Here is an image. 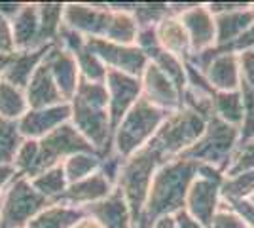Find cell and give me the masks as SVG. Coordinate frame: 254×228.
<instances>
[{
  "mask_svg": "<svg viewBox=\"0 0 254 228\" xmlns=\"http://www.w3.org/2000/svg\"><path fill=\"white\" fill-rule=\"evenodd\" d=\"M197 177V162L173 158L163 162L152 179L142 215L135 228H150L159 217L177 215L184 209L186 194Z\"/></svg>",
  "mask_w": 254,
  "mask_h": 228,
  "instance_id": "cell-1",
  "label": "cell"
},
{
  "mask_svg": "<svg viewBox=\"0 0 254 228\" xmlns=\"http://www.w3.org/2000/svg\"><path fill=\"white\" fill-rule=\"evenodd\" d=\"M70 105V124L101 156L112 151V124L105 82L80 80Z\"/></svg>",
  "mask_w": 254,
  "mask_h": 228,
  "instance_id": "cell-2",
  "label": "cell"
},
{
  "mask_svg": "<svg viewBox=\"0 0 254 228\" xmlns=\"http://www.w3.org/2000/svg\"><path fill=\"white\" fill-rule=\"evenodd\" d=\"M167 112L156 109L148 101L140 97L135 107L127 112L112 131V151L120 158H129L135 152L148 147L159 130Z\"/></svg>",
  "mask_w": 254,
  "mask_h": 228,
  "instance_id": "cell-3",
  "label": "cell"
},
{
  "mask_svg": "<svg viewBox=\"0 0 254 228\" xmlns=\"http://www.w3.org/2000/svg\"><path fill=\"white\" fill-rule=\"evenodd\" d=\"M161 163H163L161 156L152 147H144L142 151L135 152L133 156H129L122 162L116 188L126 198L127 206L131 209V215H133V221H135V227L142 215L152 179H154V175Z\"/></svg>",
  "mask_w": 254,
  "mask_h": 228,
  "instance_id": "cell-4",
  "label": "cell"
},
{
  "mask_svg": "<svg viewBox=\"0 0 254 228\" xmlns=\"http://www.w3.org/2000/svg\"><path fill=\"white\" fill-rule=\"evenodd\" d=\"M205 126H207V120H203L191 110L180 107L179 110L169 112L165 116L148 147L158 152L163 162L180 158L184 152L190 151L197 143V139L205 131Z\"/></svg>",
  "mask_w": 254,
  "mask_h": 228,
  "instance_id": "cell-5",
  "label": "cell"
},
{
  "mask_svg": "<svg viewBox=\"0 0 254 228\" xmlns=\"http://www.w3.org/2000/svg\"><path fill=\"white\" fill-rule=\"evenodd\" d=\"M239 141H241L239 128H233L230 124L212 116L207 122L203 135L190 151L182 154V158L218 167L220 171L226 173V167L232 160V154L235 152Z\"/></svg>",
  "mask_w": 254,
  "mask_h": 228,
  "instance_id": "cell-6",
  "label": "cell"
},
{
  "mask_svg": "<svg viewBox=\"0 0 254 228\" xmlns=\"http://www.w3.org/2000/svg\"><path fill=\"white\" fill-rule=\"evenodd\" d=\"M50 202L31 185L29 177L15 175L0 200L2 228H25Z\"/></svg>",
  "mask_w": 254,
  "mask_h": 228,
  "instance_id": "cell-7",
  "label": "cell"
},
{
  "mask_svg": "<svg viewBox=\"0 0 254 228\" xmlns=\"http://www.w3.org/2000/svg\"><path fill=\"white\" fill-rule=\"evenodd\" d=\"M38 145H40V156H38V171H36V175L44 171V169L61 165L72 154H78V152H97L78 133V130L70 122H66L61 128H57L52 133H48L46 137H42L38 141Z\"/></svg>",
  "mask_w": 254,
  "mask_h": 228,
  "instance_id": "cell-8",
  "label": "cell"
},
{
  "mask_svg": "<svg viewBox=\"0 0 254 228\" xmlns=\"http://www.w3.org/2000/svg\"><path fill=\"white\" fill-rule=\"evenodd\" d=\"M110 6L97 2H66L63 13V25L70 31L91 38H105L106 27L110 21Z\"/></svg>",
  "mask_w": 254,
  "mask_h": 228,
  "instance_id": "cell-9",
  "label": "cell"
},
{
  "mask_svg": "<svg viewBox=\"0 0 254 228\" xmlns=\"http://www.w3.org/2000/svg\"><path fill=\"white\" fill-rule=\"evenodd\" d=\"M87 44L108 71L140 78L144 69L148 67V57L138 46H122L101 38H91L87 40Z\"/></svg>",
  "mask_w": 254,
  "mask_h": 228,
  "instance_id": "cell-10",
  "label": "cell"
},
{
  "mask_svg": "<svg viewBox=\"0 0 254 228\" xmlns=\"http://www.w3.org/2000/svg\"><path fill=\"white\" fill-rule=\"evenodd\" d=\"M105 87L106 93H108L110 124H112V131H114V128L122 122V118L135 107L138 99L142 97L140 78L124 75V73H116V71H108Z\"/></svg>",
  "mask_w": 254,
  "mask_h": 228,
  "instance_id": "cell-11",
  "label": "cell"
},
{
  "mask_svg": "<svg viewBox=\"0 0 254 228\" xmlns=\"http://www.w3.org/2000/svg\"><path fill=\"white\" fill-rule=\"evenodd\" d=\"M140 87L142 99L167 114L182 107V89L152 63H148L140 76Z\"/></svg>",
  "mask_w": 254,
  "mask_h": 228,
  "instance_id": "cell-12",
  "label": "cell"
},
{
  "mask_svg": "<svg viewBox=\"0 0 254 228\" xmlns=\"http://www.w3.org/2000/svg\"><path fill=\"white\" fill-rule=\"evenodd\" d=\"M220 186L222 185H218V183L195 177V181L191 183L190 190L186 194L184 211L205 228L211 227L212 217L216 215V211L222 206Z\"/></svg>",
  "mask_w": 254,
  "mask_h": 228,
  "instance_id": "cell-13",
  "label": "cell"
},
{
  "mask_svg": "<svg viewBox=\"0 0 254 228\" xmlns=\"http://www.w3.org/2000/svg\"><path fill=\"white\" fill-rule=\"evenodd\" d=\"M191 44V54H199L205 50L216 48V27H214V15H212L207 2H193L190 10L177 15Z\"/></svg>",
  "mask_w": 254,
  "mask_h": 228,
  "instance_id": "cell-14",
  "label": "cell"
},
{
  "mask_svg": "<svg viewBox=\"0 0 254 228\" xmlns=\"http://www.w3.org/2000/svg\"><path fill=\"white\" fill-rule=\"evenodd\" d=\"M66 122H70V105L61 103L46 109H29V112L17 122V128L23 139L40 141L42 137L61 128Z\"/></svg>",
  "mask_w": 254,
  "mask_h": 228,
  "instance_id": "cell-15",
  "label": "cell"
},
{
  "mask_svg": "<svg viewBox=\"0 0 254 228\" xmlns=\"http://www.w3.org/2000/svg\"><path fill=\"white\" fill-rule=\"evenodd\" d=\"M44 63L50 67L55 84L59 87L61 95L66 103H70L74 97L78 84H80V71L76 65V59L72 57L70 52H66L64 48H61L59 44H53L48 50V54L44 57Z\"/></svg>",
  "mask_w": 254,
  "mask_h": 228,
  "instance_id": "cell-16",
  "label": "cell"
},
{
  "mask_svg": "<svg viewBox=\"0 0 254 228\" xmlns=\"http://www.w3.org/2000/svg\"><path fill=\"white\" fill-rule=\"evenodd\" d=\"M84 211L87 217H91L103 228H135L131 209L118 188H114L105 200L87 206Z\"/></svg>",
  "mask_w": 254,
  "mask_h": 228,
  "instance_id": "cell-17",
  "label": "cell"
},
{
  "mask_svg": "<svg viewBox=\"0 0 254 228\" xmlns=\"http://www.w3.org/2000/svg\"><path fill=\"white\" fill-rule=\"evenodd\" d=\"M114 188L116 186L110 185L105 177L97 171V173L89 175V177H85L82 181L70 183V185L66 186L64 194L59 198V204L85 209V207L95 204V202L105 200Z\"/></svg>",
  "mask_w": 254,
  "mask_h": 228,
  "instance_id": "cell-18",
  "label": "cell"
},
{
  "mask_svg": "<svg viewBox=\"0 0 254 228\" xmlns=\"http://www.w3.org/2000/svg\"><path fill=\"white\" fill-rule=\"evenodd\" d=\"M205 76L212 91H237L241 87L239 55L218 48L211 65L205 71Z\"/></svg>",
  "mask_w": 254,
  "mask_h": 228,
  "instance_id": "cell-19",
  "label": "cell"
},
{
  "mask_svg": "<svg viewBox=\"0 0 254 228\" xmlns=\"http://www.w3.org/2000/svg\"><path fill=\"white\" fill-rule=\"evenodd\" d=\"M25 95H27L29 109H46V107H55V105L66 103L50 73V67L44 61L25 87Z\"/></svg>",
  "mask_w": 254,
  "mask_h": 228,
  "instance_id": "cell-20",
  "label": "cell"
},
{
  "mask_svg": "<svg viewBox=\"0 0 254 228\" xmlns=\"http://www.w3.org/2000/svg\"><path fill=\"white\" fill-rule=\"evenodd\" d=\"M254 21V6L253 2H247L243 8L226 13L214 15V27H216V48L228 50L241 34L249 29Z\"/></svg>",
  "mask_w": 254,
  "mask_h": 228,
  "instance_id": "cell-21",
  "label": "cell"
},
{
  "mask_svg": "<svg viewBox=\"0 0 254 228\" xmlns=\"http://www.w3.org/2000/svg\"><path fill=\"white\" fill-rule=\"evenodd\" d=\"M13 27V42L15 52H32L42 48L38 42V4L36 2H23L21 10L11 17Z\"/></svg>",
  "mask_w": 254,
  "mask_h": 228,
  "instance_id": "cell-22",
  "label": "cell"
},
{
  "mask_svg": "<svg viewBox=\"0 0 254 228\" xmlns=\"http://www.w3.org/2000/svg\"><path fill=\"white\" fill-rule=\"evenodd\" d=\"M50 48L52 46L38 48V50H32V52H15L10 57V63H8L4 75H2V80H6L11 86L25 89L27 84L31 82L32 75L36 73V69L44 61V57H46Z\"/></svg>",
  "mask_w": 254,
  "mask_h": 228,
  "instance_id": "cell-23",
  "label": "cell"
},
{
  "mask_svg": "<svg viewBox=\"0 0 254 228\" xmlns=\"http://www.w3.org/2000/svg\"><path fill=\"white\" fill-rule=\"evenodd\" d=\"M156 38L158 44L169 52L171 55L186 61L191 55V44L184 25L177 15H167L163 21L156 27Z\"/></svg>",
  "mask_w": 254,
  "mask_h": 228,
  "instance_id": "cell-24",
  "label": "cell"
},
{
  "mask_svg": "<svg viewBox=\"0 0 254 228\" xmlns=\"http://www.w3.org/2000/svg\"><path fill=\"white\" fill-rule=\"evenodd\" d=\"M84 217V209L53 202V204L44 207L42 211L32 219L25 228H72L78 221H82Z\"/></svg>",
  "mask_w": 254,
  "mask_h": 228,
  "instance_id": "cell-25",
  "label": "cell"
},
{
  "mask_svg": "<svg viewBox=\"0 0 254 228\" xmlns=\"http://www.w3.org/2000/svg\"><path fill=\"white\" fill-rule=\"evenodd\" d=\"M38 4V42L42 48L53 46L57 42L59 31L63 27L64 2H36Z\"/></svg>",
  "mask_w": 254,
  "mask_h": 228,
  "instance_id": "cell-26",
  "label": "cell"
},
{
  "mask_svg": "<svg viewBox=\"0 0 254 228\" xmlns=\"http://www.w3.org/2000/svg\"><path fill=\"white\" fill-rule=\"evenodd\" d=\"M137 34L138 27L135 17H133V10H112L105 38H101V40L122 44V46H137Z\"/></svg>",
  "mask_w": 254,
  "mask_h": 228,
  "instance_id": "cell-27",
  "label": "cell"
},
{
  "mask_svg": "<svg viewBox=\"0 0 254 228\" xmlns=\"http://www.w3.org/2000/svg\"><path fill=\"white\" fill-rule=\"evenodd\" d=\"M212 110L214 118L222 120L233 128L243 124V97L241 91H214L212 93Z\"/></svg>",
  "mask_w": 254,
  "mask_h": 228,
  "instance_id": "cell-28",
  "label": "cell"
},
{
  "mask_svg": "<svg viewBox=\"0 0 254 228\" xmlns=\"http://www.w3.org/2000/svg\"><path fill=\"white\" fill-rule=\"evenodd\" d=\"M29 181L34 186V190L40 196H44L50 204L59 202V198L64 194V190L68 186V181H66L63 171V165H55V167H50V169H44L38 175L31 177Z\"/></svg>",
  "mask_w": 254,
  "mask_h": 228,
  "instance_id": "cell-29",
  "label": "cell"
},
{
  "mask_svg": "<svg viewBox=\"0 0 254 228\" xmlns=\"http://www.w3.org/2000/svg\"><path fill=\"white\" fill-rule=\"evenodd\" d=\"M29 112L25 89L0 80V118L8 122H19Z\"/></svg>",
  "mask_w": 254,
  "mask_h": 228,
  "instance_id": "cell-30",
  "label": "cell"
},
{
  "mask_svg": "<svg viewBox=\"0 0 254 228\" xmlns=\"http://www.w3.org/2000/svg\"><path fill=\"white\" fill-rule=\"evenodd\" d=\"M101 162H103V156L99 152H78V154H72L70 158H66L61 165H63L64 177L70 185V183L82 181L85 177L97 173Z\"/></svg>",
  "mask_w": 254,
  "mask_h": 228,
  "instance_id": "cell-31",
  "label": "cell"
},
{
  "mask_svg": "<svg viewBox=\"0 0 254 228\" xmlns=\"http://www.w3.org/2000/svg\"><path fill=\"white\" fill-rule=\"evenodd\" d=\"M224 204L237 202V200H249L254 194V169L245 171V173L226 177L222 186H220Z\"/></svg>",
  "mask_w": 254,
  "mask_h": 228,
  "instance_id": "cell-32",
  "label": "cell"
},
{
  "mask_svg": "<svg viewBox=\"0 0 254 228\" xmlns=\"http://www.w3.org/2000/svg\"><path fill=\"white\" fill-rule=\"evenodd\" d=\"M38 156H40V145L36 139H23V143L19 145V149L15 152L13 158V169L17 175L23 177H34L38 171Z\"/></svg>",
  "mask_w": 254,
  "mask_h": 228,
  "instance_id": "cell-33",
  "label": "cell"
},
{
  "mask_svg": "<svg viewBox=\"0 0 254 228\" xmlns=\"http://www.w3.org/2000/svg\"><path fill=\"white\" fill-rule=\"evenodd\" d=\"M169 11V2H135L133 17L138 29H156Z\"/></svg>",
  "mask_w": 254,
  "mask_h": 228,
  "instance_id": "cell-34",
  "label": "cell"
},
{
  "mask_svg": "<svg viewBox=\"0 0 254 228\" xmlns=\"http://www.w3.org/2000/svg\"><path fill=\"white\" fill-rule=\"evenodd\" d=\"M23 143V137L17 128V122H8L0 118V165L11 163L15 152Z\"/></svg>",
  "mask_w": 254,
  "mask_h": 228,
  "instance_id": "cell-35",
  "label": "cell"
},
{
  "mask_svg": "<svg viewBox=\"0 0 254 228\" xmlns=\"http://www.w3.org/2000/svg\"><path fill=\"white\" fill-rule=\"evenodd\" d=\"M254 169V139L241 141L237 145L235 152L232 154V160L226 167V177L245 173V171H253Z\"/></svg>",
  "mask_w": 254,
  "mask_h": 228,
  "instance_id": "cell-36",
  "label": "cell"
},
{
  "mask_svg": "<svg viewBox=\"0 0 254 228\" xmlns=\"http://www.w3.org/2000/svg\"><path fill=\"white\" fill-rule=\"evenodd\" d=\"M182 107L191 110V112H195L197 116H201L207 122L214 116L211 93H203V91H195V89H190V87H184V91H182Z\"/></svg>",
  "mask_w": 254,
  "mask_h": 228,
  "instance_id": "cell-37",
  "label": "cell"
},
{
  "mask_svg": "<svg viewBox=\"0 0 254 228\" xmlns=\"http://www.w3.org/2000/svg\"><path fill=\"white\" fill-rule=\"evenodd\" d=\"M239 91L243 97V124L239 128V135H241V141H249V139H254V91L243 84L239 87Z\"/></svg>",
  "mask_w": 254,
  "mask_h": 228,
  "instance_id": "cell-38",
  "label": "cell"
},
{
  "mask_svg": "<svg viewBox=\"0 0 254 228\" xmlns=\"http://www.w3.org/2000/svg\"><path fill=\"white\" fill-rule=\"evenodd\" d=\"M209 228H247V225L239 219V215H237L235 211H232V209L222 202L220 209H218L216 215L212 217V223Z\"/></svg>",
  "mask_w": 254,
  "mask_h": 228,
  "instance_id": "cell-39",
  "label": "cell"
},
{
  "mask_svg": "<svg viewBox=\"0 0 254 228\" xmlns=\"http://www.w3.org/2000/svg\"><path fill=\"white\" fill-rule=\"evenodd\" d=\"M122 162H124V158H120V156L114 154V152H108L106 156H103V162H101V167H99V173L103 175L112 186H116L118 175H120V169H122Z\"/></svg>",
  "mask_w": 254,
  "mask_h": 228,
  "instance_id": "cell-40",
  "label": "cell"
},
{
  "mask_svg": "<svg viewBox=\"0 0 254 228\" xmlns=\"http://www.w3.org/2000/svg\"><path fill=\"white\" fill-rule=\"evenodd\" d=\"M0 54L13 55L15 54V42H13V27L11 19L0 13Z\"/></svg>",
  "mask_w": 254,
  "mask_h": 228,
  "instance_id": "cell-41",
  "label": "cell"
},
{
  "mask_svg": "<svg viewBox=\"0 0 254 228\" xmlns=\"http://www.w3.org/2000/svg\"><path fill=\"white\" fill-rule=\"evenodd\" d=\"M239 71H241V84L254 91V52L239 54Z\"/></svg>",
  "mask_w": 254,
  "mask_h": 228,
  "instance_id": "cell-42",
  "label": "cell"
},
{
  "mask_svg": "<svg viewBox=\"0 0 254 228\" xmlns=\"http://www.w3.org/2000/svg\"><path fill=\"white\" fill-rule=\"evenodd\" d=\"M226 206L239 215L247 228H254V204L251 200H237V202H230Z\"/></svg>",
  "mask_w": 254,
  "mask_h": 228,
  "instance_id": "cell-43",
  "label": "cell"
},
{
  "mask_svg": "<svg viewBox=\"0 0 254 228\" xmlns=\"http://www.w3.org/2000/svg\"><path fill=\"white\" fill-rule=\"evenodd\" d=\"M226 52H233V54H237V55L245 54V52H254V21L249 25V29H247Z\"/></svg>",
  "mask_w": 254,
  "mask_h": 228,
  "instance_id": "cell-44",
  "label": "cell"
},
{
  "mask_svg": "<svg viewBox=\"0 0 254 228\" xmlns=\"http://www.w3.org/2000/svg\"><path fill=\"white\" fill-rule=\"evenodd\" d=\"M247 2H207V8L212 15H218V13H226V11H233L243 8Z\"/></svg>",
  "mask_w": 254,
  "mask_h": 228,
  "instance_id": "cell-45",
  "label": "cell"
},
{
  "mask_svg": "<svg viewBox=\"0 0 254 228\" xmlns=\"http://www.w3.org/2000/svg\"><path fill=\"white\" fill-rule=\"evenodd\" d=\"M15 169H13V165L11 163H6V165H0V200H2V196L6 192V188L8 185L11 183V179L15 177Z\"/></svg>",
  "mask_w": 254,
  "mask_h": 228,
  "instance_id": "cell-46",
  "label": "cell"
},
{
  "mask_svg": "<svg viewBox=\"0 0 254 228\" xmlns=\"http://www.w3.org/2000/svg\"><path fill=\"white\" fill-rule=\"evenodd\" d=\"M175 219H177V225H179V228H205L203 225H199L195 219H191L184 209L182 211H179L177 215H175Z\"/></svg>",
  "mask_w": 254,
  "mask_h": 228,
  "instance_id": "cell-47",
  "label": "cell"
},
{
  "mask_svg": "<svg viewBox=\"0 0 254 228\" xmlns=\"http://www.w3.org/2000/svg\"><path fill=\"white\" fill-rule=\"evenodd\" d=\"M23 2H0V13L6 17H13L17 11L21 10Z\"/></svg>",
  "mask_w": 254,
  "mask_h": 228,
  "instance_id": "cell-48",
  "label": "cell"
},
{
  "mask_svg": "<svg viewBox=\"0 0 254 228\" xmlns=\"http://www.w3.org/2000/svg\"><path fill=\"white\" fill-rule=\"evenodd\" d=\"M150 228H179V225L175 215H165V217H159Z\"/></svg>",
  "mask_w": 254,
  "mask_h": 228,
  "instance_id": "cell-49",
  "label": "cell"
},
{
  "mask_svg": "<svg viewBox=\"0 0 254 228\" xmlns=\"http://www.w3.org/2000/svg\"><path fill=\"white\" fill-rule=\"evenodd\" d=\"M72 228H103V227H99V225H97L93 219L85 215V217L82 219V221H78V223H76V225Z\"/></svg>",
  "mask_w": 254,
  "mask_h": 228,
  "instance_id": "cell-50",
  "label": "cell"
},
{
  "mask_svg": "<svg viewBox=\"0 0 254 228\" xmlns=\"http://www.w3.org/2000/svg\"><path fill=\"white\" fill-rule=\"evenodd\" d=\"M10 57H11V55H2V54H0V80H2V75H4L6 67H8V63H10Z\"/></svg>",
  "mask_w": 254,
  "mask_h": 228,
  "instance_id": "cell-51",
  "label": "cell"
},
{
  "mask_svg": "<svg viewBox=\"0 0 254 228\" xmlns=\"http://www.w3.org/2000/svg\"><path fill=\"white\" fill-rule=\"evenodd\" d=\"M249 200H251V202H253V204H254V194L251 196V198H249Z\"/></svg>",
  "mask_w": 254,
  "mask_h": 228,
  "instance_id": "cell-52",
  "label": "cell"
},
{
  "mask_svg": "<svg viewBox=\"0 0 254 228\" xmlns=\"http://www.w3.org/2000/svg\"><path fill=\"white\" fill-rule=\"evenodd\" d=\"M0 228H2V221H0Z\"/></svg>",
  "mask_w": 254,
  "mask_h": 228,
  "instance_id": "cell-53",
  "label": "cell"
},
{
  "mask_svg": "<svg viewBox=\"0 0 254 228\" xmlns=\"http://www.w3.org/2000/svg\"><path fill=\"white\" fill-rule=\"evenodd\" d=\"M253 6H254V2H253Z\"/></svg>",
  "mask_w": 254,
  "mask_h": 228,
  "instance_id": "cell-54",
  "label": "cell"
}]
</instances>
